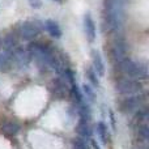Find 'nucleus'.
<instances>
[{"mask_svg": "<svg viewBox=\"0 0 149 149\" xmlns=\"http://www.w3.org/2000/svg\"><path fill=\"white\" fill-rule=\"evenodd\" d=\"M84 31H85V36H86V38L89 42L95 41V36H97L95 24H94V20L92 18V16H90L89 13H86L84 17Z\"/></svg>", "mask_w": 149, "mask_h": 149, "instance_id": "7", "label": "nucleus"}, {"mask_svg": "<svg viewBox=\"0 0 149 149\" xmlns=\"http://www.w3.org/2000/svg\"><path fill=\"white\" fill-rule=\"evenodd\" d=\"M126 0H105V17L103 25L109 33L118 31L124 20Z\"/></svg>", "mask_w": 149, "mask_h": 149, "instance_id": "1", "label": "nucleus"}, {"mask_svg": "<svg viewBox=\"0 0 149 149\" xmlns=\"http://www.w3.org/2000/svg\"><path fill=\"white\" fill-rule=\"evenodd\" d=\"M29 4H30L33 8H41L42 0H29Z\"/></svg>", "mask_w": 149, "mask_h": 149, "instance_id": "21", "label": "nucleus"}, {"mask_svg": "<svg viewBox=\"0 0 149 149\" xmlns=\"http://www.w3.org/2000/svg\"><path fill=\"white\" fill-rule=\"evenodd\" d=\"M127 50H128V46H127L124 39H120V38L115 39V41L111 43V47H110V55L114 62L119 63L120 60L126 59Z\"/></svg>", "mask_w": 149, "mask_h": 149, "instance_id": "4", "label": "nucleus"}, {"mask_svg": "<svg viewBox=\"0 0 149 149\" xmlns=\"http://www.w3.org/2000/svg\"><path fill=\"white\" fill-rule=\"evenodd\" d=\"M85 74H86V79L92 82L93 86H100V80H98V74L95 73V71L93 68H86L85 70Z\"/></svg>", "mask_w": 149, "mask_h": 149, "instance_id": "14", "label": "nucleus"}, {"mask_svg": "<svg viewBox=\"0 0 149 149\" xmlns=\"http://www.w3.org/2000/svg\"><path fill=\"white\" fill-rule=\"evenodd\" d=\"M118 70L122 73L127 74V77H132V79H145L148 76V68L145 64L137 63L132 59H126L120 60L118 63Z\"/></svg>", "mask_w": 149, "mask_h": 149, "instance_id": "2", "label": "nucleus"}, {"mask_svg": "<svg viewBox=\"0 0 149 149\" xmlns=\"http://www.w3.org/2000/svg\"><path fill=\"white\" fill-rule=\"evenodd\" d=\"M141 84L139 82V80H135L132 77H124V79H119L115 82V90L119 94L124 95H131L141 90Z\"/></svg>", "mask_w": 149, "mask_h": 149, "instance_id": "3", "label": "nucleus"}, {"mask_svg": "<svg viewBox=\"0 0 149 149\" xmlns=\"http://www.w3.org/2000/svg\"><path fill=\"white\" fill-rule=\"evenodd\" d=\"M18 31H20V36L22 37L24 39H26V41H30V39H34L39 34V28L34 22L25 21V22H22L20 25V28H18Z\"/></svg>", "mask_w": 149, "mask_h": 149, "instance_id": "6", "label": "nucleus"}, {"mask_svg": "<svg viewBox=\"0 0 149 149\" xmlns=\"http://www.w3.org/2000/svg\"><path fill=\"white\" fill-rule=\"evenodd\" d=\"M92 60H93V70L95 71V73L100 77H102L105 74V63H103L102 58H101L100 52L97 50L92 51Z\"/></svg>", "mask_w": 149, "mask_h": 149, "instance_id": "9", "label": "nucleus"}, {"mask_svg": "<svg viewBox=\"0 0 149 149\" xmlns=\"http://www.w3.org/2000/svg\"><path fill=\"white\" fill-rule=\"evenodd\" d=\"M86 119H81L79 124V134L81 135L82 137H89L90 136V128H89V124H88Z\"/></svg>", "mask_w": 149, "mask_h": 149, "instance_id": "15", "label": "nucleus"}, {"mask_svg": "<svg viewBox=\"0 0 149 149\" xmlns=\"http://www.w3.org/2000/svg\"><path fill=\"white\" fill-rule=\"evenodd\" d=\"M45 28H46V30L49 31L50 36L54 37V38H60L62 34H63L59 24L55 22L54 20H46V22H45Z\"/></svg>", "mask_w": 149, "mask_h": 149, "instance_id": "10", "label": "nucleus"}, {"mask_svg": "<svg viewBox=\"0 0 149 149\" xmlns=\"http://www.w3.org/2000/svg\"><path fill=\"white\" fill-rule=\"evenodd\" d=\"M143 95H131V97L123 100L119 103V111L120 113H132V111H136L141 107L143 102Z\"/></svg>", "mask_w": 149, "mask_h": 149, "instance_id": "5", "label": "nucleus"}, {"mask_svg": "<svg viewBox=\"0 0 149 149\" xmlns=\"http://www.w3.org/2000/svg\"><path fill=\"white\" fill-rule=\"evenodd\" d=\"M97 134H98V136H100L101 141H102L103 144H107V141H109L107 127H106V124L103 123V122H98L97 123Z\"/></svg>", "mask_w": 149, "mask_h": 149, "instance_id": "13", "label": "nucleus"}, {"mask_svg": "<svg viewBox=\"0 0 149 149\" xmlns=\"http://www.w3.org/2000/svg\"><path fill=\"white\" fill-rule=\"evenodd\" d=\"M92 148L93 149H101L100 145L97 144V141H95V140H92Z\"/></svg>", "mask_w": 149, "mask_h": 149, "instance_id": "22", "label": "nucleus"}, {"mask_svg": "<svg viewBox=\"0 0 149 149\" xmlns=\"http://www.w3.org/2000/svg\"><path fill=\"white\" fill-rule=\"evenodd\" d=\"M139 135L144 140H148L149 139V127H148L147 123H141L139 126Z\"/></svg>", "mask_w": 149, "mask_h": 149, "instance_id": "17", "label": "nucleus"}, {"mask_svg": "<svg viewBox=\"0 0 149 149\" xmlns=\"http://www.w3.org/2000/svg\"><path fill=\"white\" fill-rule=\"evenodd\" d=\"M72 94H73V97L76 98V101L79 103L82 102V94H81V92H80V89L74 84H72Z\"/></svg>", "mask_w": 149, "mask_h": 149, "instance_id": "19", "label": "nucleus"}, {"mask_svg": "<svg viewBox=\"0 0 149 149\" xmlns=\"http://www.w3.org/2000/svg\"><path fill=\"white\" fill-rule=\"evenodd\" d=\"M3 47L7 52L13 51V50L17 47V39H16L15 36H5L4 39H3Z\"/></svg>", "mask_w": 149, "mask_h": 149, "instance_id": "12", "label": "nucleus"}, {"mask_svg": "<svg viewBox=\"0 0 149 149\" xmlns=\"http://www.w3.org/2000/svg\"><path fill=\"white\" fill-rule=\"evenodd\" d=\"M64 74H65V79H67L68 81L71 82V84H74V80H73L74 76H73V72H72V71L67 68V70H65V72H64Z\"/></svg>", "mask_w": 149, "mask_h": 149, "instance_id": "20", "label": "nucleus"}, {"mask_svg": "<svg viewBox=\"0 0 149 149\" xmlns=\"http://www.w3.org/2000/svg\"><path fill=\"white\" fill-rule=\"evenodd\" d=\"M147 119H148V111L145 110V109H139L136 116H135V120L136 122H145Z\"/></svg>", "mask_w": 149, "mask_h": 149, "instance_id": "18", "label": "nucleus"}, {"mask_svg": "<svg viewBox=\"0 0 149 149\" xmlns=\"http://www.w3.org/2000/svg\"><path fill=\"white\" fill-rule=\"evenodd\" d=\"M82 92H84V94L86 95V98L90 101V102H93V101L95 100V93L94 90L92 89V86H89V85H82Z\"/></svg>", "mask_w": 149, "mask_h": 149, "instance_id": "16", "label": "nucleus"}, {"mask_svg": "<svg viewBox=\"0 0 149 149\" xmlns=\"http://www.w3.org/2000/svg\"><path fill=\"white\" fill-rule=\"evenodd\" d=\"M12 60L17 65H20V67H24V65H26L29 63V60H30V55H29V52L25 51V50L17 49V47H16V49L13 50Z\"/></svg>", "mask_w": 149, "mask_h": 149, "instance_id": "8", "label": "nucleus"}, {"mask_svg": "<svg viewBox=\"0 0 149 149\" xmlns=\"http://www.w3.org/2000/svg\"><path fill=\"white\" fill-rule=\"evenodd\" d=\"M1 131L7 135H16L20 131V126H18V123H16V122H13V120H8V122H5V123H3Z\"/></svg>", "mask_w": 149, "mask_h": 149, "instance_id": "11", "label": "nucleus"}]
</instances>
